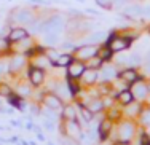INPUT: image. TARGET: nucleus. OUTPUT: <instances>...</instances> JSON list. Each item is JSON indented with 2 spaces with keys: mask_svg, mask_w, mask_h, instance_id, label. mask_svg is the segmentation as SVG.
I'll return each mask as SVG.
<instances>
[{
  "mask_svg": "<svg viewBox=\"0 0 150 145\" xmlns=\"http://www.w3.org/2000/svg\"><path fill=\"white\" fill-rule=\"evenodd\" d=\"M62 24H64V21L61 16H53L48 21H45L42 26H38L37 30L38 32H45V34L46 32H59L62 29Z\"/></svg>",
  "mask_w": 150,
  "mask_h": 145,
  "instance_id": "1",
  "label": "nucleus"
},
{
  "mask_svg": "<svg viewBox=\"0 0 150 145\" xmlns=\"http://www.w3.org/2000/svg\"><path fill=\"white\" fill-rule=\"evenodd\" d=\"M129 46V38L125 37H110L109 40V48L112 51H123Z\"/></svg>",
  "mask_w": 150,
  "mask_h": 145,
  "instance_id": "2",
  "label": "nucleus"
},
{
  "mask_svg": "<svg viewBox=\"0 0 150 145\" xmlns=\"http://www.w3.org/2000/svg\"><path fill=\"white\" fill-rule=\"evenodd\" d=\"M96 54H98V48L94 45H86V46H81L77 49V56L80 59H90Z\"/></svg>",
  "mask_w": 150,
  "mask_h": 145,
  "instance_id": "3",
  "label": "nucleus"
},
{
  "mask_svg": "<svg viewBox=\"0 0 150 145\" xmlns=\"http://www.w3.org/2000/svg\"><path fill=\"white\" fill-rule=\"evenodd\" d=\"M85 72V65L81 64V62L75 61V62H70L69 64V75L72 77V78H78V77H81Z\"/></svg>",
  "mask_w": 150,
  "mask_h": 145,
  "instance_id": "4",
  "label": "nucleus"
},
{
  "mask_svg": "<svg viewBox=\"0 0 150 145\" xmlns=\"http://www.w3.org/2000/svg\"><path fill=\"white\" fill-rule=\"evenodd\" d=\"M15 19L18 23L30 24V23H34V15H32L29 10H18V13L15 15Z\"/></svg>",
  "mask_w": 150,
  "mask_h": 145,
  "instance_id": "5",
  "label": "nucleus"
},
{
  "mask_svg": "<svg viewBox=\"0 0 150 145\" xmlns=\"http://www.w3.org/2000/svg\"><path fill=\"white\" fill-rule=\"evenodd\" d=\"M24 38H27V30L26 29H13L11 32L8 35V40L10 42H19V40H24Z\"/></svg>",
  "mask_w": 150,
  "mask_h": 145,
  "instance_id": "6",
  "label": "nucleus"
},
{
  "mask_svg": "<svg viewBox=\"0 0 150 145\" xmlns=\"http://www.w3.org/2000/svg\"><path fill=\"white\" fill-rule=\"evenodd\" d=\"M29 77H30V81H32L34 84H40L42 81H43V70L34 67V69H30Z\"/></svg>",
  "mask_w": 150,
  "mask_h": 145,
  "instance_id": "7",
  "label": "nucleus"
},
{
  "mask_svg": "<svg viewBox=\"0 0 150 145\" xmlns=\"http://www.w3.org/2000/svg\"><path fill=\"white\" fill-rule=\"evenodd\" d=\"M125 15L128 16H133V18H139L144 15V8L141 5H131V6H126L125 8Z\"/></svg>",
  "mask_w": 150,
  "mask_h": 145,
  "instance_id": "8",
  "label": "nucleus"
},
{
  "mask_svg": "<svg viewBox=\"0 0 150 145\" xmlns=\"http://www.w3.org/2000/svg\"><path fill=\"white\" fill-rule=\"evenodd\" d=\"M45 102H46V105H48L50 108H56V110H59L62 105H61V101L56 96H48L45 99Z\"/></svg>",
  "mask_w": 150,
  "mask_h": 145,
  "instance_id": "9",
  "label": "nucleus"
},
{
  "mask_svg": "<svg viewBox=\"0 0 150 145\" xmlns=\"http://www.w3.org/2000/svg\"><path fill=\"white\" fill-rule=\"evenodd\" d=\"M59 42V32H46L45 34V43L46 45H56Z\"/></svg>",
  "mask_w": 150,
  "mask_h": 145,
  "instance_id": "10",
  "label": "nucleus"
},
{
  "mask_svg": "<svg viewBox=\"0 0 150 145\" xmlns=\"http://www.w3.org/2000/svg\"><path fill=\"white\" fill-rule=\"evenodd\" d=\"M133 94L136 97H144L145 94H147V88H145V84H142V83H139V84H134V88H133Z\"/></svg>",
  "mask_w": 150,
  "mask_h": 145,
  "instance_id": "11",
  "label": "nucleus"
},
{
  "mask_svg": "<svg viewBox=\"0 0 150 145\" xmlns=\"http://www.w3.org/2000/svg\"><path fill=\"white\" fill-rule=\"evenodd\" d=\"M102 40H105V32H102V30L94 32L93 35L88 37V42H90V43H101Z\"/></svg>",
  "mask_w": 150,
  "mask_h": 145,
  "instance_id": "12",
  "label": "nucleus"
},
{
  "mask_svg": "<svg viewBox=\"0 0 150 145\" xmlns=\"http://www.w3.org/2000/svg\"><path fill=\"white\" fill-rule=\"evenodd\" d=\"M70 62H72V56H70V54H61V56H58V59L54 61V64L59 65V67H62V65H69Z\"/></svg>",
  "mask_w": 150,
  "mask_h": 145,
  "instance_id": "13",
  "label": "nucleus"
},
{
  "mask_svg": "<svg viewBox=\"0 0 150 145\" xmlns=\"http://www.w3.org/2000/svg\"><path fill=\"white\" fill-rule=\"evenodd\" d=\"M120 136L123 137V139H129V137L133 136V126H131L129 123L123 125V126L120 128Z\"/></svg>",
  "mask_w": 150,
  "mask_h": 145,
  "instance_id": "14",
  "label": "nucleus"
},
{
  "mask_svg": "<svg viewBox=\"0 0 150 145\" xmlns=\"http://www.w3.org/2000/svg\"><path fill=\"white\" fill-rule=\"evenodd\" d=\"M96 78H98V73H96L94 69H90L88 72H83V80H85V83H94Z\"/></svg>",
  "mask_w": 150,
  "mask_h": 145,
  "instance_id": "15",
  "label": "nucleus"
},
{
  "mask_svg": "<svg viewBox=\"0 0 150 145\" xmlns=\"http://www.w3.org/2000/svg\"><path fill=\"white\" fill-rule=\"evenodd\" d=\"M112 49H110L109 46H104L101 49H98V56L102 59V61H107V59H110V56H112Z\"/></svg>",
  "mask_w": 150,
  "mask_h": 145,
  "instance_id": "16",
  "label": "nucleus"
},
{
  "mask_svg": "<svg viewBox=\"0 0 150 145\" xmlns=\"http://www.w3.org/2000/svg\"><path fill=\"white\" fill-rule=\"evenodd\" d=\"M121 78H123L125 81H134L136 78H137V73L134 72V70H125L123 73H121Z\"/></svg>",
  "mask_w": 150,
  "mask_h": 145,
  "instance_id": "17",
  "label": "nucleus"
},
{
  "mask_svg": "<svg viewBox=\"0 0 150 145\" xmlns=\"http://www.w3.org/2000/svg\"><path fill=\"white\" fill-rule=\"evenodd\" d=\"M23 64H24V58H23V56H15V59H13L11 64H10V69H11V70H18Z\"/></svg>",
  "mask_w": 150,
  "mask_h": 145,
  "instance_id": "18",
  "label": "nucleus"
},
{
  "mask_svg": "<svg viewBox=\"0 0 150 145\" xmlns=\"http://www.w3.org/2000/svg\"><path fill=\"white\" fill-rule=\"evenodd\" d=\"M118 99L123 104H131L133 102V93H129V91H123V93L118 96Z\"/></svg>",
  "mask_w": 150,
  "mask_h": 145,
  "instance_id": "19",
  "label": "nucleus"
},
{
  "mask_svg": "<svg viewBox=\"0 0 150 145\" xmlns=\"http://www.w3.org/2000/svg\"><path fill=\"white\" fill-rule=\"evenodd\" d=\"M115 77V69L113 67H104L102 69V78L109 80V78H113Z\"/></svg>",
  "mask_w": 150,
  "mask_h": 145,
  "instance_id": "20",
  "label": "nucleus"
},
{
  "mask_svg": "<svg viewBox=\"0 0 150 145\" xmlns=\"http://www.w3.org/2000/svg\"><path fill=\"white\" fill-rule=\"evenodd\" d=\"M67 131H69V134H70L72 137H75V136L80 137V136H81V134H80V129H78V126L75 125V123H70V125L67 126Z\"/></svg>",
  "mask_w": 150,
  "mask_h": 145,
  "instance_id": "21",
  "label": "nucleus"
},
{
  "mask_svg": "<svg viewBox=\"0 0 150 145\" xmlns=\"http://www.w3.org/2000/svg\"><path fill=\"white\" fill-rule=\"evenodd\" d=\"M88 108H90V112H99L102 108V102L101 101H91Z\"/></svg>",
  "mask_w": 150,
  "mask_h": 145,
  "instance_id": "22",
  "label": "nucleus"
},
{
  "mask_svg": "<svg viewBox=\"0 0 150 145\" xmlns=\"http://www.w3.org/2000/svg\"><path fill=\"white\" fill-rule=\"evenodd\" d=\"M109 131H110V121H109V120H105V121L102 123V126H101V134H102L101 139H105V136H107Z\"/></svg>",
  "mask_w": 150,
  "mask_h": 145,
  "instance_id": "23",
  "label": "nucleus"
},
{
  "mask_svg": "<svg viewBox=\"0 0 150 145\" xmlns=\"http://www.w3.org/2000/svg\"><path fill=\"white\" fill-rule=\"evenodd\" d=\"M101 62H102V59L99 58V56H98V58H94V56H93V58H90V67H91V69L99 67V65H101Z\"/></svg>",
  "mask_w": 150,
  "mask_h": 145,
  "instance_id": "24",
  "label": "nucleus"
},
{
  "mask_svg": "<svg viewBox=\"0 0 150 145\" xmlns=\"http://www.w3.org/2000/svg\"><path fill=\"white\" fill-rule=\"evenodd\" d=\"M142 123H144L145 126H150V110L144 112V115H142Z\"/></svg>",
  "mask_w": 150,
  "mask_h": 145,
  "instance_id": "25",
  "label": "nucleus"
},
{
  "mask_svg": "<svg viewBox=\"0 0 150 145\" xmlns=\"http://www.w3.org/2000/svg\"><path fill=\"white\" fill-rule=\"evenodd\" d=\"M128 61H129L131 64H139V62H141V56L139 54H131L129 58H128Z\"/></svg>",
  "mask_w": 150,
  "mask_h": 145,
  "instance_id": "26",
  "label": "nucleus"
},
{
  "mask_svg": "<svg viewBox=\"0 0 150 145\" xmlns=\"http://www.w3.org/2000/svg\"><path fill=\"white\" fill-rule=\"evenodd\" d=\"M96 3H98V5H101L102 8H110V5H112V3H110V0H96Z\"/></svg>",
  "mask_w": 150,
  "mask_h": 145,
  "instance_id": "27",
  "label": "nucleus"
},
{
  "mask_svg": "<svg viewBox=\"0 0 150 145\" xmlns=\"http://www.w3.org/2000/svg\"><path fill=\"white\" fill-rule=\"evenodd\" d=\"M81 115H83V120L85 121H90L91 120V113H90V108H81Z\"/></svg>",
  "mask_w": 150,
  "mask_h": 145,
  "instance_id": "28",
  "label": "nucleus"
},
{
  "mask_svg": "<svg viewBox=\"0 0 150 145\" xmlns=\"http://www.w3.org/2000/svg\"><path fill=\"white\" fill-rule=\"evenodd\" d=\"M10 67L6 65V62H3V61H0V75H3V73H6V70H8Z\"/></svg>",
  "mask_w": 150,
  "mask_h": 145,
  "instance_id": "29",
  "label": "nucleus"
},
{
  "mask_svg": "<svg viewBox=\"0 0 150 145\" xmlns=\"http://www.w3.org/2000/svg\"><path fill=\"white\" fill-rule=\"evenodd\" d=\"M66 116H69V118H75V110L72 107H67L66 108Z\"/></svg>",
  "mask_w": 150,
  "mask_h": 145,
  "instance_id": "30",
  "label": "nucleus"
},
{
  "mask_svg": "<svg viewBox=\"0 0 150 145\" xmlns=\"http://www.w3.org/2000/svg\"><path fill=\"white\" fill-rule=\"evenodd\" d=\"M43 125H45V128L50 129V131L54 129V125H53V121H50V120H43Z\"/></svg>",
  "mask_w": 150,
  "mask_h": 145,
  "instance_id": "31",
  "label": "nucleus"
},
{
  "mask_svg": "<svg viewBox=\"0 0 150 145\" xmlns=\"http://www.w3.org/2000/svg\"><path fill=\"white\" fill-rule=\"evenodd\" d=\"M0 94H10V89H8L6 84H2V86H0Z\"/></svg>",
  "mask_w": 150,
  "mask_h": 145,
  "instance_id": "32",
  "label": "nucleus"
},
{
  "mask_svg": "<svg viewBox=\"0 0 150 145\" xmlns=\"http://www.w3.org/2000/svg\"><path fill=\"white\" fill-rule=\"evenodd\" d=\"M48 56H50V59H53V61H56V59H58V54H56V51H48Z\"/></svg>",
  "mask_w": 150,
  "mask_h": 145,
  "instance_id": "33",
  "label": "nucleus"
},
{
  "mask_svg": "<svg viewBox=\"0 0 150 145\" xmlns=\"http://www.w3.org/2000/svg\"><path fill=\"white\" fill-rule=\"evenodd\" d=\"M8 46V43H6V40H3V38H0V49H3V48H6Z\"/></svg>",
  "mask_w": 150,
  "mask_h": 145,
  "instance_id": "34",
  "label": "nucleus"
},
{
  "mask_svg": "<svg viewBox=\"0 0 150 145\" xmlns=\"http://www.w3.org/2000/svg\"><path fill=\"white\" fill-rule=\"evenodd\" d=\"M19 93H21V94H29V89L23 86V88H21V89H19Z\"/></svg>",
  "mask_w": 150,
  "mask_h": 145,
  "instance_id": "35",
  "label": "nucleus"
},
{
  "mask_svg": "<svg viewBox=\"0 0 150 145\" xmlns=\"http://www.w3.org/2000/svg\"><path fill=\"white\" fill-rule=\"evenodd\" d=\"M136 110H137V105H133V107L129 108V113H136Z\"/></svg>",
  "mask_w": 150,
  "mask_h": 145,
  "instance_id": "36",
  "label": "nucleus"
},
{
  "mask_svg": "<svg viewBox=\"0 0 150 145\" xmlns=\"http://www.w3.org/2000/svg\"><path fill=\"white\" fill-rule=\"evenodd\" d=\"M62 145H74L70 140H62Z\"/></svg>",
  "mask_w": 150,
  "mask_h": 145,
  "instance_id": "37",
  "label": "nucleus"
},
{
  "mask_svg": "<svg viewBox=\"0 0 150 145\" xmlns=\"http://www.w3.org/2000/svg\"><path fill=\"white\" fill-rule=\"evenodd\" d=\"M64 48H66V49H70V48H72V45H70V43H64Z\"/></svg>",
  "mask_w": 150,
  "mask_h": 145,
  "instance_id": "38",
  "label": "nucleus"
},
{
  "mask_svg": "<svg viewBox=\"0 0 150 145\" xmlns=\"http://www.w3.org/2000/svg\"><path fill=\"white\" fill-rule=\"evenodd\" d=\"M113 2H115V3H123L125 0H113Z\"/></svg>",
  "mask_w": 150,
  "mask_h": 145,
  "instance_id": "39",
  "label": "nucleus"
},
{
  "mask_svg": "<svg viewBox=\"0 0 150 145\" xmlns=\"http://www.w3.org/2000/svg\"><path fill=\"white\" fill-rule=\"evenodd\" d=\"M78 2H81V3H83V2H85V0H78Z\"/></svg>",
  "mask_w": 150,
  "mask_h": 145,
  "instance_id": "40",
  "label": "nucleus"
},
{
  "mask_svg": "<svg viewBox=\"0 0 150 145\" xmlns=\"http://www.w3.org/2000/svg\"><path fill=\"white\" fill-rule=\"evenodd\" d=\"M149 89H150V88H149Z\"/></svg>",
  "mask_w": 150,
  "mask_h": 145,
  "instance_id": "41",
  "label": "nucleus"
}]
</instances>
